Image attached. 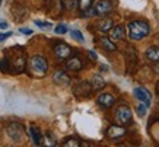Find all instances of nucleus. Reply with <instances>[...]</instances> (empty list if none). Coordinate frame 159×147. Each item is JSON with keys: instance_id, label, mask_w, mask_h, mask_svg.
<instances>
[{"instance_id": "f257e3e1", "label": "nucleus", "mask_w": 159, "mask_h": 147, "mask_svg": "<svg viewBox=\"0 0 159 147\" xmlns=\"http://www.w3.org/2000/svg\"><path fill=\"white\" fill-rule=\"evenodd\" d=\"M150 32V26L145 20H133L129 24V37L133 41H140L148 37Z\"/></svg>"}, {"instance_id": "aec40b11", "label": "nucleus", "mask_w": 159, "mask_h": 147, "mask_svg": "<svg viewBox=\"0 0 159 147\" xmlns=\"http://www.w3.org/2000/svg\"><path fill=\"white\" fill-rule=\"evenodd\" d=\"M63 146L64 147H80V141L77 140V138H66L64 141H63Z\"/></svg>"}, {"instance_id": "0eeeda50", "label": "nucleus", "mask_w": 159, "mask_h": 147, "mask_svg": "<svg viewBox=\"0 0 159 147\" xmlns=\"http://www.w3.org/2000/svg\"><path fill=\"white\" fill-rule=\"evenodd\" d=\"M7 133H9V136L13 138L15 141H19L22 138V136H24V127L19 125V124H12L7 128Z\"/></svg>"}, {"instance_id": "4468645a", "label": "nucleus", "mask_w": 159, "mask_h": 147, "mask_svg": "<svg viewBox=\"0 0 159 147\" xmlns=\"http://www.w3.org/2000/svg\"><path fill=\"white\" fill-rule=\"evenodd\" d=\"M31 131V137H32V141H34L35 146H41L44 143V138H43V134H41V131H39L38 128L35 127V125H31V128H29Z\"/></svg>"}, {"instance_id": "7ed1b4c3", "label": "nucleus", "mask_w": 159, "mask_h": 147, "mask_svg": "<svg viewBox=\"0 0 159 147\" xmlns=\"http://www.w3.org/2000/svg\"><path fill=\"white\" fill-rule=\"evenodd\" d=\"M131 117H133V114H131V109L129 108V106H125V105L118 106V109H117V112H116V118L120 124H123V125L130 124Z\"/></svg>"}, {"instance_id": "bb28decb", "label": "nucleus", "mask_w": 159, "mask_h": 147, "mask_svg": "<svg viewBox=\"0 0 159 147\" xmlns=\"http://www.w3.org/2000/svg\"><path fill=\"white\" fill-rule=\"evenodd\" d=\"M10 35H12V33H10V32L5 33V35H2V33H0V42H2V41H5V39L7 38V37H10Z\"/></svg>"}, {"instance_id": "7c9ffc66", "label": "nucleus", "mask_w": 159, "mask_h": 147, "mask_svg": "<svg viewBox=\"0 0 159 147\" xmlns=\"http://www.w3.org/2000/svg\"><path fill=\"white\" fill-rule=\"evenodd\" d=\"M47 2H48V0H47Z\"/></svg>"}, {"instance_id": "b1692460", "label": "nucleus", "mask_w": 159, "mask_h": 147, "mask_svg": "<svg viewBox=\"0 0 159 147\" xmlns=\"http://www.w3.org/2000/svg\"><path fill=\"white\" fill-rule=\"evenodd\" d=\"M35 25L39 26V28H51V24L50 22H44V20H35Z\"/></svg>"}, {"instance_id": "2eb2a0df", "label": "nucleus", "mask_w": 159, "mask_h": 147, "mask_svg": "<svg viewBox=\"0 0 159 147\" xmlns=\"http://www.w3.org/2000/svg\"><path fill=\"white\" fill-rule=\"evenodd\" d=\"M105 80L102 79L101 76H93L92 77V80H91V86H92V90L93 92H98V90H101V89H104L105 87Z\"/></svg>"}, {"instance_id": "9d476101", "label": "nucleus", "mask_w": 159, "mask_h": 147, "mask_svg": "<svg viewBox=\"0 0 159 147\" xmlns=\"http://www.w3.org/2000/svg\"><path fill=\"white\" fill-rule=\"evenodd\" d=\"M53 82L56 85H61V86H67L70 85V77L61 70H57L53 74Z\"/></svg>"}, {"instance_id": "412c9836", "label": "nucleus", "mask_w": 159, "mask_h": 147, "mask_svg": "<svg viewBox=\"0 0 159 147\" xmlns=\"http://www.w3.org/2000/svg\"><path fill=\"white\" fill-rule=\"evenodd\" d=\"M0 70L3 71V73H10V66H9V61H7V58H3V60H0Z\"/></svg>"}, {"instance_id": "f3484780", "label": "nucleus", "mask_w": 159, "mask_h": 147, "mask_svg": "<svg viewBox=\"0 0 159 147\" xmlns=\"http://www.w3.org/2000/svg\"><path fill=\"white\" fill-rule=\"evenodd\" d=\"M146 57L149 58L150 61L158 63L159 61V48L158 47H150L146 51Z\"/></svg>"}, {"instance_id": "9b49d317", "label": "nucleus", "mask_w": 159, "mask_h": 147, "mask_svg": "<svg viewBox=\"0 0 159 147\" xmlns=\"http://www.w3.org/2000/svg\"><path fill=\"white\" fill-rule=\"evenodd\" d=\"M82 67H83V63L79 57H69L67 61H66V69L70 71H79L82 70Z\"/></svg>"}, {"instance_id": "6ab92c4d", "label": "nucleus", "mask_w": 159, "mask_h": 147, "mask_svg": "<svg viewBox=\"0 0 159 147\" xmlns=\"http://www.w3.org/2000/svg\"><path fill=\"white\" fill-rule=\"evenodd\" d=\"M92 3H93V0H77V6H79L80 12H85V10L91 9Z\"/></svg>"}, {"instance_id": "c756f323", "label": "nucleus", "mask_w": 159, "mask_h": 147, "mask_svg": "<svg viewBox=\"0 0 159 147\" xmlns=\"http://www.w3.org/2000/svg\"><path fill=\"white\" fill-rule=\"evenodd\" d=\"M0 3H2V0H0Z\"/></svg>"}, {"instance_id": "f8f14e48", "label": "nucleus", "mask_w": 159, "mask_h": 147, "mask_svg": "<svg viewBox=\"0 0 159 147\" xmlns=\"http://www.w3.org/2000/svg\"><path fill=\"white\" fill-rule=\"evenodd\" d=\"M133 93H134V96L140 100V102H145L146 105L150 104V93L145 89V87H136V89L133 90Z\"/></svg>"}, {"instance_id": "dca6fc26", "label": "nucleus", "mask_w": 159, "mask_h": 147, "mask_svg": "<svg viewBox=\"0 0 159 147\" xmlns=\"http://www.w3.org/2000/svg\"><path fill=\"white\" fill-rule=\"evenodd\" d=\"M112 26H114V24H112V20L108 19V18H105V19L99 20V22L97 24V28L99 29V31H102V32L111 31V29H112Z\"/></svg>"}, {"instance_id": "ddd939ff", "label": "nucleus", "mask_w": 159, "mask_h": 147, "mask_svg": "<svg viewBox=\"0 0 159 147\" xmlns=\"http://www.w3.org/2000/svg\"><path fill=\"white\" fill-rule=\"evenodd\" d=\"M110 37L111 39H116V41H121V39L125 38V31L121 25H117V26H112V29L110 31Z\"/></svg>"}, {"instance_id": "393cba45", "label": "nucleus", "mask_w": 159, "mask_h": 147, "mask_svg": "<svg viewBox=\"0 0 159 147\" xmlns=\"http://www.w3.org/2000/svg\"><path fill=\"white\" fill-rule=\"evenodd\" d=\"M72 37L73 38H76L77 41H80V42L83 41V35H82L80 31H72Z\"/></svg>"}, {"instance_id": "cd10ccee", "label": "nucleus", "mask_w": 159, "mask_h": 147, "mask_svg": "<svg viewBox=\"0 0 159 147\" xmlns=\"http://www.w3.org/2000/svg\"><path fill=\"white\" fill-rule=\"evenodd\" d=\"M88 54H89V57H91L92 60H97V58H98V56H97V54H95V52H93V51H89V52H88Z\"/></svg>"}, {"instance_id": "4be33fe9", "label": "nucleus", "mask_w": 159, "mask_h": 147, "mask_svg": "<svg viewBox=\"0 0 159 147\" xmlns=\"http://www.w3.org/2000/svg\"><path fill=\"white\" fill-rule=\"evenodd\" d=\"M54 32L57 33V35H64V33L67 32V26H66V25H57V26H56V29H54Z\"/></svg>"}, {"instance_id": "a211bd4d", "label": "nucleus", "mask_w": 159, "mask_h": 147, "mask_svg": "<svg viewBox=\"0 0 159 147\" xmlns=\"http://www.w3.org/2000/svg\"><path fill=\"white\" fill-rule=\"evenodd\" d=\"M101 45L105 50H108V51H116L117 47H116V44L112 42L110 38H101Z\"/></svg>"}, {"instance_id": "20e7f679", "label": "nucleus", "mask_w": 159, "mask_h": 147, "mask_svg": "<svg viewBox=\"0 0 159 147\" xmlns=\"http://www.w3.org/2000/svg\"><path fill=\"white\" fill-rule=\"evenodd\" d=\"M54 54H56V57L60 58V60H67V58L72 56V48L69 47L67 44L60 42L54 47Z\"/></svg>"}, {"instance_id": "c85d7f7f", "label": "nucleus", "mask_w": 159, "mask_h": 147, "mask_svg": "<svg viewBox=\"0 0 159 147\" xmlns=\"http://www.w3.org/2000/svg\"><path fill=\"white\" fill-rule=\"evenodd\" d=\"M0 29H7V22H0Z\"/></svg>"}, {"instance_id": "5701e85b", "label": "nucleus", "mask_w": 159, "mask_h": 147, "mask_svg": "<svg viewBox=\"0 0 159 147\" xmlns=\"http://www.w3.org/2000/svg\"><path fill=\"white\" fill-rule=\"evenodd\" d=\"M146 108H148V105H146L145 102H142V104L137 106V114H139V117H145L146 115Z\"/></svg>"}, {"instance_id": "f03ea898", "label": "nucleus", "mask_w": 159, "mask_h": 147, "mask_svg": "<svg viewBox=\"0 0 159 147\" xmlns=\"http://www.w3.org/2000/svg\"><path fill=\"white\" fill-rule=\"evenodd\" d=\"M29 70L34 73L35 76L44 77L48 70V63L43 56H34L29 60Z\"/></svg>"}, {"instance_id": "a878e982", "label": "nucleus", "mask_w": 159, "mask_h": 147, "mask_svg": "<svg viewBox=\"0 0 159 147\" xmlns=\"http://www.w3.org/2000/svg\"><path fill=\"white\" fill-rule=\"evenodd\" d=\"M19 31L22 33H26V35H31V33H32V31H31V29H26V28H20Z\"/></svg>"}, {"instance_id": "39448f33", "label": "nucleus", "mask_w": 159, "mask_h": 147, "mask_svg": "<svg viewBox=\"0 0 159 147\" xmlns=\"http://www.w3.org/2000/svg\"><path fill=\"white\" fill-rule=\"evenodd\" d=\"M95 10H97L98 16H105L107 13H110L112 10V3L108 2V0H99L95 5Z\"/></svg>"}, {"instance_id": "1a4fd4ad", "label": "nucleus", "mask_w": 159, "mask_h": 147, "mask_svg": "<svg viewBox=\"0 0 159 147\" xmlns=\"http://www.w3.org/2000/svg\"><path fill=\"white\" fill-rule=\"evenodd\" d=\"M91 90H92L91 83H88V82H80V83L73 89V92H75L76 96H88L91 93Z\"/></svg>"}, {"instance_id": "6e6552de", "label": "nucleus", "mask_w": 159, "mask_h": 147, "mask_svg": "<svg viewBox=\"0 0 159 147\" xmlns=\"http://www.w3.org/2000/svg\"><path fill=\"white\" fill-rule=\"evenodd\" d=\"M97 102L102 108H111L114 105V102H116V98L111 95V93H102V95L98 96Z\"/></svg>"}, {"instance_id": "423d86ee", "label": "nucleus", "mask_w": 159, "mask_h": 147, "mask_svg": "<svg viewBox=\"0 0 159 147\" xmlns=\"http://www.w3.org/2000/svg\"><path fill=\"white\" fill-rule=\"evenodd\" d=\"M125 136V128L121 125H110L107 130V137L108 138H121Z\"/></svg>"}]
</instances>
